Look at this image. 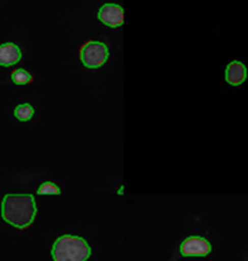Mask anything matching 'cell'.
<instances>
[{"instance_id":"cell-1","label":"cell","mask_w":248,"mask_h":261,"mask_svg":"<svg viewBox=\"0 0 248 261\" xmlns=\"http://www.w3.org/2000/svg\"><path fill=\"white\" fill-rule=\"evenodd\" d=\"M37 214L36 202L31 193H8L2 202V218L8 224L26 229L34 223Z\"/></svg>"},{"instance_id":"cell-2","label":"cell","mask_w":248,"mask_h":261,"mask_svg":"<svg viewBox=\"0 0 248 261\" xmlns=\"http://www.w3.org/2000/svg\"><path fill=\"white\" fill-rule=\"evenodd\" d=\"M91 255V247L85 238L64 234L58 238L51 248L54 261H86Z\"/></svg>"},{"instance_id":"cell-3","label":"cell","mask_w":248,"mask_h":261,"mask_svg":"<svg viewBox=\"0 0 248 261\" xmlns=\"http://www.w3.org/2000/svg\"><path fill=\"white\" fill-rule=\"evenodd\" d=\"M109 59L107 45L100 41H87L79 49V60L89 69L102 67Z\"/></svg>"},{"instance_id":"cell-4","label":"cell","mask_w":248,"mask_h":261,"mask_svg":"<svg viewBox=\"0 0 248 261\" xmlns=\"http://www.w3.org/2000/svg\"><path fill=\"white\" fill-rule=\"evenodd\" d=\"M182 256H206L211 252V243L204 237L191 236L180 243Z\"/></svg>"},{"instance_id":"cell-5","label":"cell","mask_w":248,"mask_h":261,"mask_svg":"<svg viewBox=\"0 0 248 261\" xmlns=\"http://www.w3.org/2000/svg\"><path fill=\"white\" fill-rule=\"evenodd\" d=\"M97 18L101 23H104L105 26L112 27V29H117L123 24V8L118 4L107 3L104 4L101 8L99 9V13H97Z\"/></svg>"},{"instance_id":"cell-6","label":"cell","mask_w":248,"mask_h":261,"mask_svg":"<svg viewBox=\"0 0 248 261\" xmlns=\"http://www.w3.org/2000/svg\"><path fill=\"white\" fill-rule=\"evenodd\" d=\"M247 79V68L242 62L233 60L225 69V81L232 86H239Z\"/></svg>"},{"instance_id":"cell-7","label":"cell","mask_w":248,"mask_h":261,"mask_svg":"<svg viewBox=\"0 0 248 261\" xmlns=\"http://www.w3.org/2000/svg\"><path fill=\"white\" fill-rule=\"evenodd\" d=\"M22 51L13 42H6L0 45V65L12 67L21 60Z\"/></svg>"},{"instance_id":"cell-8","label":"cell","mask_w":248,"mask_h":261,"mask_svg":"<svg viewBox=\"0 0 248 261\" xmlns=\"http://www.w3.org/2000/svg\"><path fill=\"white\" fill-rule=\"evenodd\" d=\"M35 114V109L30 104H21L14 109V117L21 122H27Z\"/></svg>"},{"instance_id":"cell-9","label":"cell","mask_w":248,"mask_h":261,"mask_svg":"<svg viewBox=\"0 0 248 261\" xmlns=\"http://www.w3.org/2000/svg\"><path fill=\"white\" fill-rule=\"evenodd\" d=\"M11 79L16 85H27L30 84V82H32V80H34L32 79V74L29 73V72L23 68L16 69V71L12 73Z\"/></svg>"},{"instance_id":"cell-10","label":"cell","mask_w":248,"mask_h":261,"mask_svg":"<svg viewBox=\"0 0 248 261\" xmlns=\"http://www.w3.org/2000/svg\"><path fill=\"white\" fill-rule=\"evenodd\" d=\"M60 192H62L60 188L55 183L50 182V180L42 183L39 187V190H37L39 195H60Z\"/></svg>"}]
</instances>
